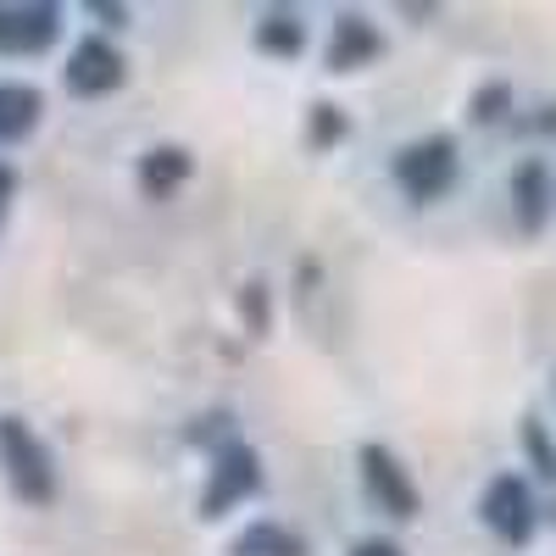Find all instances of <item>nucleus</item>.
Here are the masks:
<instances>
[{
  "mask_svg": "<svg viewBox=\"0 0 556 556\" xmlns=\"http://www.w3.org/2000/svg\"><path fill=\"white\" fill-rule=\"evenodd\" d=\"M0 468H7V484L17 490V501H28V506L56 501L51 451L39 445V434L23 424V417H0Z\"/></svg>",
  "mask_w": 556,
  "mask_h": 556,
  "instance_id": "1",
  "label": "nucleus"
},
{
  "mask_svg": "<svg viewBox=\"0 0 556 556\" xmlns=\"http://www.w3.org/2000/svg\"><path fill=\"white\" fill-rule=\"evenodd\" d=\"M395 184L406 190V201H417V206H429V201H440L451 184H456V173H462V156H456V139L451 134H429V139H412V146H401L395 151Z\"/></svg>",
  "mask_w": 556,
  "mask_h": 556,
  "instance_id": "2",
  "label": "nucleus"
},
{
  "mask_svg": "<svg viewBox=\"0 0 556 556\" xmlns=\"http://www.w3.org/2000/svg\"><path fill=\"white\" fill-rule=\"evenodd\" d=\"M479 518H484V529H490L501 545H529L534 529H540V506H534L529 479H518V473H495V479L484 484Z\"/></svg>",
  "mask_w": 556,
  "mask_h": 556,
  "instance_id": "3",
  "label": "nucleus"
},
{
  "mask_svg": "<svg viewBox=\"0 0 556 556\" xmlns=\"http://www.w3.org/2000/svg\"><path fill=\"white\" fill-rule=\"evenodd\" d=\"M256 490H262V456L245 440H223L212 451V479L201 490V518H223L228 506H240Z\"/></svg>",
  "mask_w": 556,
  "mask_h": 556,
  "instance_id": "4",
  "label": "nucleus"
},
{
  "mask_svg": "<svg viewBox=\"0 0 556 556\" xmlns=\"http://www.w3.org/2000/svg\"><path fill=\"white\" fill-rule=\"evenodd\" d=\"M356 462H362V484H367V495H374L379 513H390L401 523H412L417 513H424V495H417L412 473L401 468V456L390 445H362Z\"/></svg>",
  "mask_w": 556,
  "mask_h": 556,
  "instance_id": "5",
  "label": "nucleus"
},
{
  "mask_svg": "<svg viewBox=\"0 0 556 556\" xmlns=\"http://www.w3.org/2000/svg\"><path fill=\"white\" fill-rule=\"evenodd\" d=\"M67 89L78 101H101V96H112V89H123V78H128V62H123V51L112 39H101V34H89V39H78L73 45V56H67Z\"/></svg>",
  "mask_w": 556,
  "mask_h": 556,
  "instance_id": "6",
  "label": "nucleus"
},
{
  "mask_svg": "<svg viewBox=\"0 0 556 556\" xmlns=\"http://www.w3.org/2000/svg\"><path fill=\"white\" fill-rule=\"evenodd\" d=\"M62 34V12L23 0V7H0V56H39L51 51Z\"/></svg>",
  "mask_w": 556,
  "mask_h": 556,
  "instance_id": "7",
  "label": "nucleus"
},
{
  "mask_svg": "<svg viewBox=\"0 0 556 556\" xmlns=\"http://www.w3.org/2000/svg\"><path fill=\"white\" fill-rule=\"evenodd\" d=\"M379 56H384V34H379L374 23H367V17H356V12L334 17L329 51H323V62H329V73H356V67L379 62Z\"/></svg>",
  "mask_w": 556,
  "mask_h": 556,
  "instance_id": "8",
  "label": "nucleus"
},
{
  "mask_svg": "<svg viewBox=\"0 0 556 556\" xmlns=\"http://www.w3.org/2000/svg\"><path fill=\"white\" fill-rule=\"evenodd\" d=\"M551 201H556L551 173H545V162H540V156H529V162L513 173V217H518L523 235H540V228H545Z\"/></svg>",
  "mask_w": 556,
  "mask_h": 556,
  "instance_id": "9",
  "label": "nucleus"
},
{
  "mask_svg": "<svg viewBox=\"0 0 556 556\" xmlns=\"http://www.w3.org/2000/svg\"><path fill=\"white\" fill-rule=\"evenodd\" d=\"M190 151H184V146H156L151 156H139V190H146L151 201H167L173 190H178V184L184 178H190Z\"/></svg>",
  "mask_w": 556,
  "mask_h": 556,
  "instance_id": "10",
  "label": "nucleus"
},
{
  "mask_svg": "<svg viewBox=\"0 0 556 556\" xmlns=\"http://www.w3.org/2000/svg\"><path fill=\"white\" fill-rule=\"evenodd\" d=\"M39 89L34 84H0V146H17V139H28L39 128Z\"/></svg>",
  "mask_w": 556,
  "mask_h": 556,
  "instance_id": "11",
  "label": "nucleus"
},
{
  "mask_svg": "<svg viewBox=\"0 0 556 556\" xmlns=\"http://www.w3.org/2000/svg\"><path fill=\"white\" fill-rule=\"evenodd\" d=\"M256 51H262V56H301V51H306V23H301V12H290V7L262 12V23H256Z\"/></svg>",
  "mask_w": 556,
  "mask_h": 556,
  "instance_id": "12",
  "label": "nucleus"
},
{
  "mask_svg": "<svg viewBox=\"0 0 556 556\" xmlns=\"http://www.w3.org/2000/svg\"><path fill=\"white\" fill-rule=\"evenodd\" d=\"M235 556H312V551H306V540H301L290 523L262 518V523H251V529L235 540Z\"/></svg>",
  "mask_w": 556,
  "mask_h": 556,
  "instance_id": "13",
  "label": "nucleus"
},
{
  "mask_svg": "<svg viewBox=\"0 0 556 556\" xmlns=\"http://www.w3.org/2000/svg\"><path fill=\"white\" fill-rule=\"evenodd\" d=\"M523 451H529V462H534V473L556 484V445H551V434H545L540 417H523Z\"/></svg>",
  "mask_w": 556,
  "mask_h": 556,
  "instance_id": "14",
  "label": "nucleus"
},
{
  "mask_svg": "<svg viewBox=\"0 0 556 556\" xmlns=\"http://www.w3.org/2000/svg\"><path fill=\"white\" fill-rule=\"evenodd\" d=\"M306 139L317 151H329V146H340L345 139V117H340V106H329V101H317L312 106V123H306Z\"/></svg>",
  "mask_w": 556,
  "mask_h": 556,
  "instance_id": "15",
  "label": "nucleus"
},
{
  "mask_svg": "<svg viewBox=\"0 0 556 556\" xmlns=\"http://www.w3.org/2000/svg\"><path fill=\"white\" fill-rule=\"evenodd\" d=\"M506 106H513V89H506V84H484L473 96V123H501Z\"/></svg>",
  "mask_w": 556,
  "mask_h": 556,
  "instance_id": "16",
  "label": "nucleus"
},
{
  "mask_svg": "<svg viewBox=\"0 0 556 556\" xmlns=\"http://www.w3.org/2000/svg\"><path fill=\"white\" fill-rule=\"evenodd\" d=\"M240 312L251 323V334H267V285H245L240 290Z\"/></svg>",
  "mask_w": 556,
  "mask_h": 556,
  "instance_id": "17",
  "label": "nucleus"
},
{
  "mask_svg": "<svg viewBox=\"0 0 556 556\" xmlns=\"http://www.w3.org/2000/svg\"><path fill=\"white\" fill-rule=\"evenodd\" d=\"M351 556H406V551H401L395 540H356Z\"/></svg>",
  "mask_w": 556,
  "mask_h": 556,
  "instance_id": "18",
  "label": "nucleus"
},
{
  "mask_svg": "<svg viewBox=\"0 0 556 556\" xmlns=\"http://www.w3.org/2000/svg\"><path fill=\"white\" fill-rule=\"evenodd\" d=\"M12 190H17V173L0 162V217H7V201H12Z\"/></svg>",
  "mask_w": 556,
  "mask_h": 556,
  "instance_id": "19",
  "label": "nucleus"
}]
</instances>
